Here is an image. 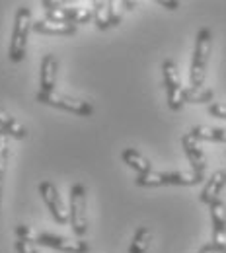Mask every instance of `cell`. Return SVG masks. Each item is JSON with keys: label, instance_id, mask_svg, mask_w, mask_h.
<instances>
[{"label": "cell", "instance_id": "cell-24", "mask_svg": "<svg viewBox=\"0 0 226 253\" xmlns=\"http://www.w3.org/2000/svg\"><path fill=\"white\" fill-rule=\"evenodd\" d=\"M158 4L164 6V8H168V10H176L180 6V2H176V0H160Z\"/></svg>", "mask_w": 226, "mask_h": 253}, {"label": "cell", "instance_id": "cell-7", "mask_svg": "<svg viewBox=\"0 0 226 253\" xmlns=\"http://www.w3.org/2000/svg\"><path fill=\"white\" fill-rule=\"evenodd\" d=\"M33 242L39 244V246H45V248H51V250H59V252H65V253L90 252V244L88 242H84V240H72V238H66V236H57V234H51V232H39L33 238Z\"/></svg>", "mask_w": 226, "mask_h": 253}, {"label": "cell", "instance_id": "cell-9", "mask_svg": "<svg viewBox=\"0 0 226 253\" xmlns=\"http://www.w3.org/2000/svg\"><path fill=\"white\" fill-rule=\"evenodd\" d=\"M209 209H211V220H213L211 246L215 253H223V250L226 248V205L219 199Z\"/></svg>", "mask_w": 226, "mask_h": 253}, {"label": "cell", "instance_id": "cell-12", "mask_svg": "<svg viewBox=\"0 0 226 253\" xmlns=\"http://www.w3.org/2000/svg\"><path fill=\"white\" fill-rule=\"evenodd\" d=\"M57 74H59V59L53 53H49L41 59V66H39L41 92H57Z\"/></svg>", "mask_w": 226, "mask_h": 253}, {"label": "cell", "instance_id": "cell-25", "mask_svg": "<svg viewBox=\"0 0 226 253\" xmlns=\"http://www.w3.org/2000/svg\"><path fill=\"white\" fill-rule=\"evenodd\" d=\"M121 8H125V10H133V8H136V2H129V0H121V2H117Z\"/></svg>", "mask_w": 226, "mask_h": 253}, {"label": "cell", "instance_id": "cell-13", "mask_svg": "<svg viewBox=\"0 0 226 253\" xmlns=\"http://www.w3.org/2000/svg\"><path fill=\"white\" fill-rule=\"evenodd\" d=\"M225 185H226V169L215 171V173L207 179L205 187H203L201 195H199V201H201L203 205H209V207H211L215 201L221 199V191L225 189Z\"/></svg>", "mask_w": 226, "mask_h": 253}, {"label": "cell", "instance_id": "cell-15", "mask_svg": "<svg viewBox=\"0 0 226 253\" xmlns=\"http://www.w3.org/2000/svg\"><path fill=\"white\" fill-rule=\"evenodd\" d=\"M32 32L43 33V35H72V33H76V26L74 24H59V22L37 20V22H33Z\"/></svg>", "mask_w": 226, "mask_h": 253}, {"label": "cell", "instance_id": "cell-23", "mask_svg": "<svg viewBox=\"0 0 226 253\" xmlns=\"http://www.w3.org/2000/svg\"><path fill=\"white\" fill-rule=\"evenodd\" d=\"M14 232H16V236H18V240H33V238H32V230H30V226H24V224H18Z\"/></svg>", "mask_w": 226, "mask_h": 253}, {"label": "cell", "instance_id": "cell-22", "mask_svg": "<svg viewBox=\"0 0 226 253\" xmlns=\"http://www.w3.org/2000/svg\"><path fill=\"white\" fill-rule=\"evenodd\" d=\"M207 111L217 119H226V103H211Z\"/></svg>", "mask_w": 226, "mask_h": 253}, {"label": "cell", "instance_id": "cell-27", "mask_svg": "<svg viewBox=\"0 0 226 253\" xmlns=\"http://www.w3.org/2000/svg\"><path fill=\"white\" fill-rule=\"evenodd\" d=\"M223 253H226V248H225V250H223Z\"/></svg>", "mask_w": 226, "mask_h": 253}, {"label": "cell", "instance_id": "cell-2", "mask_svg": "<svg viewBox=\"0 0 226 253\" xmlns=\"http://www.w3.org/2000/svg\"><path fill=\"white\" fill-rule=\"evenodd\" d=\"M211 49H213V33L209 28H201L195 37L193 59H191V68H189L191 88H203V84H205Z\"/></svg>", "mask_w": 226, "mask_h": 253}, {"label": "cell", "instance_id": "cell-3", "mask_svg": "<svg viewBox=\"0 0 226 253\" xmlns=\"http://www.w3.org/2000/svg\"><path fill=\"white\" fill-rule=\"evenodd\" d=\"M205 177L197 175L193 171H150L144 175H136L135 183L138 187H164V185H183L191 187L201 183Z\"/></svg>", "mask_w": 226, "mask_h": 253}, {"label": "cell", "instance_id": "cell-1", "mask_svg": "<svg viewBox=\"0 0 226 253\" xmlns=\"http://www.w3.org/2000/svg\"><path fill=\"white\" fill-rule=\"evenodd\" d=\"M33 28L32 10L28 6H20L14 16V26L10 35V45H8V59L10 63H22L26 59L28 51V39Z\"/></svg>", "mask_w": 226, "mask_h": 253}, {"label": "cell", "instance_id": "cell-10", "mask_svg": "<svg viewBox=\"0 0 226 253\" xmlns=\"http://www.w3.org/2000/svg\"><path fill=\"white\" fill-rule=\"evenodd\" d=\"M92 6H94V24H96L97 30L105 32V30H111V28H115V26L121 24L123 16L115 8L117 2H113V0H107V2L97 0Z\"/></svg>", "mask_w": 226, "mask_h": 253}, {"label": "cell", "instance_id": "cell-19", "mask_svg": "<svg viewBox=\"0 0 226 253\" xmlns=\"http://www.w3.org/2000/svg\"><path fill=\"white\" fill-rule=\"evenodd\" d=\"M10 160V142L4 132H0V209H2V191H4V175Z\"/></svg>", "mask_w": 226, "mask_h": 253}, {"label": "cell", "instance_id": "cell-26", "mask_svg": "<svg viewBox=\"0 0 226 253\" xmlns=\"http://www.w3.org/2000/svg\"><path fill=\"white\" fill-rule=\"evenodd\" d=\"M199 253H215V250H213V246H211V242L209 244H205L201 250H199Z\"/></svg>", "mask_w": 226, "mask_h": 253}, {"label": "cell", "instance_id": "cell-5", "mask_svg": "<svg viewBox=\"0 0 226 253\" xmlns=\"http://www.w3.org/2000/svg\"><path fill=\"white\" fill-rule=\"evenodd\" d=\"M162 76H164V88L168 97V107L172 111H181L185 105V88L181 86L178 64L172 59H166L162 63Z\"/></svg>", "mask_w": 226, "mask_h": 253}, {"label": "cell", "instance_id": "cell-17", "mask_svg": "<svg viewBox=\"0 0 226 253\" xmlns=\"http://www.w3.org/2000/svg\"><path fill=\"white\" fill-rule=\"evenodd\" d=\"M189 134L195 136L197 140H209V142H225L226 144V128L223 126H205L195 125Z\"/></svg>", "mask_w": 226, "mask_h": 253}, {"label": "cell", "instance_id": "cell-11", "mask_svg": "<svg viewBox=\"0 0 226 253\" xmlns=\"http://www.w3.org/2000/svg\"><path fill=\"white\" fill-rule=\"evenodd\" d=\"M181 146H183V152H185V156H187L189 164H191L193 173L201 175V177H205L207 160H205V152H203L199 140H197L195 136H191L189 132H185V134L181 136Z\"/></svg>", "mask_w": 226, "mask_h": 253}, {"label": "cell", "instance_id": "cell-8", "mask_svg": "<svg viewBox=\"0 0 226 253\" xmlns=\"http://www.w3.org/2000/svg\"><path fill=\"white\" fill-rule=\"evenodd\" d=\"M37 189H39V195H41L45 207L49 209L51 216L55 218V222L59 226H65L68 222V211H66L63 201H61V193L57 189V185L53 181H41Z\"/></svg>", "mask_w": 226, "mask_h": 253}, {"label": "cell", "instance_id": "cell-16", "mask_svg": "<svg viewBox=\"0 0 226 253\" xmlns=\"http://www.w3.org/2000/svg\"><path fill=\"white\" fill-rule=\"evenodd\" d=\"M0 132H4L6 136L18 138V140H24L28 136V128L20 121H16L12 115H8L2 107H0Z\"/></svg>", "mask_w": 226, "mask_h": 253}, {"label": "cell", "instance_id": "cell-21", "mask_svg": "<svg viewBox=\"0 0 226 253\" xmlns=\"http://www.w3.org/2000/svg\"><path fill=\"white\" fill-rule=\"evenodd\" d=\"M14 248H16L18 253H39L37 248H35V242H33V240H16Z\"/></svg>", "mask_w": 226, "mask_h": 253}, {"label": "cell", "instance_id": "cell-4", "mask_svg": "<svg viewBox=\"0 0 226 253\" xmlns=\"http://www.w3.org/2000/svg\"><path fill=\"white\" fill-rule=\"evenodd\" d=\"M68 224L72 234L84 238L88 234V212H86V189L82 183H74L70 187L68 199Z\"/></svg>", "mask_w": 226, "mask_h": 253}, {"label": "cell", "instance_id": "cell-18", "mask_svg": "<svg viewBox=\"0 0 226 253\" xmlns=\"http://www.w3.org/2000/svg\"><path fill=\"white\" fill-rule=\"evenodd\" d=\"M150 242H152V228L148 226L136 228L129 246V253H146V250L150 248Z\"/></svg>", "mask_w": 226, "mask_h": 253}, {"label": "cell", "instance_id": "cell-14", "mask_svg": "<svg viewBox=\"0 0 226 253\" xmlns=\"http://www.w3.org/2000/svg\"><path fill=\"white\" fill-rule=\"evenodd\" d=\"M121 160L129 166L131 169L136 171V175H144V173H150L152 171V164L146 156H142L136 148H125L121 152Z\"/></svg>", "mask_w": 226, "mask_h": 253}, {"label": "cell", "instance_id": "cell-6", "mask_svg": "<svg viewBox=\"0 0 226 253\" xmlns=\"http://www.w3.org/2000/svg\"><path fill=\"white\" fill-rule=\"evenodd\" d=\"M35 99L39 103H45V105H51V107H57V109H65L68 113H74V115H80V117H90L94 113V105L90 101H82V99L59 94V92H41L39 90Z\"/></svg>", "mask_w": 226, "mask_h": 253}, {"label": "cell", "instance_id": "cell-20", "mask_svg": "<svg viewBox=\"0 0 226 253\" xmlns=\"http://www.w3.org/2000/svg\"><path fill=\"white\" fill-rule=\"evenodd\" d=\"M213 97L215 92L211 88H185V103H209Z\"/></svg>", "mask_w": 226, "mask_h": 253}]
</instances>
